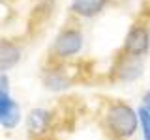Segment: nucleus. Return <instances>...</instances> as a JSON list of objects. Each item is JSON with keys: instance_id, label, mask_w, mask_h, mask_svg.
Masks as SVG:
<instances>
[{"instance_id": "f257e3e1", "label": "nucleus", "mask_w": 150, "mask_h": 140, "mask_svg": "<svg viewBox=\"0 0 150 140\" xmlns=\"http://www.w3.org/2000/svg\"><path fill=\"white\" fill-rule=\"evenodd\" d=\"M105 125L115 138L126 140L135 134V131L139 127V116L126 103H112L107 108Z\"/></svg>"}, {"instance_id": "f03ea898", "label": "nucleus", "mask_w": 150, "mask_h": 140, "mask_svg": "<svg viewBox=\"0 0 150 140\" xmlns=\"http://www.w3.org/2000/svg\"><path fill=\"white\" fill-rule=\"evenodd\" d=\"M150 49V32L146 26L135 24L129 28L128 36L124 41V52L128 56H135L141 58L143 54H146Z\"/></svg>"}, {"instance_id": "7ed1b4c3", "label": "nucleus", "mask_w": 150, "mask_h": 140, "mask_svg": "<svg viewBox=\"0 0 150 140\" xmlns=\"http://www.w3.org/2000/svg\"><path fill=\"white\" fill-rule=\"evenodd\" d=\"M81 49H83V34L75 28H66L54 39V52L60 58L75 56Z\"/></svg>"}, {"instance_id": "20e7f679", "label": "nucleus", "mask_w": 150, "mask_h": 140, "mask_svg": "<svg viewBox=\"0 0 150 140\" xmlns=\"http://www.w3.org/2000/svg\"><path fill=\"white\" fill-rule=\"evenodd\" d=\"M21 121V106L9 93H0V125L4 129H15Z\"/></svg>"}, {"instance_id": "39448f33", "label": "nucleus", "mask_w": 150, "mask_h": 140, "mask_svg": "<svg viewBox=\"0 0 150 140\" xmlns=\"http://www.w3.org/2000/svg\"><path fill=\"white\" fill-rule=\"evenodd\" d=\"M21 60V49L11 41H0V73L15 67Z\"/></svg>"}, {"instance_id": "423d86ee", "label": "nucleus", "mask_w": 150, "mask_h": 140, "mask_svg": "<svg viewBox=\"0 0 150 140\" xmlns=\"http://www.w3.org/2000/svg\"><path fill=\"white\" fill-rule=\"evenodd\" d=\"M109 0H71V11L79 17L90 19L103 11Z\"/></svg>"}, {"instance_id": "0eeeda50", "label": "nucleus", "mask_w": 150, "mask_h": 140, "mask_svg": "<svg viewBox=\"0 0 150 140\" xmlns=\"http://www.w3.org/2000/svg\"><path fill=\"white\" fill-rule=\"evenodd\" d=\"M49 121H51V114L45 108H34V110H30V114H28L26 125H28V131H30V133L41 134V133L47 131V127H49Z\"/></svg>"}, {"instance_id": "6e6552de", "label": "nucleus", "mask_w": 150, "mask_h": 140, "mask_svg": "<svg viewBox=\"0 0 150 140\" xmlns=\"http://www.w3.org/2000/svg\"><path fill=\"white\" fill-rule=\"evenodd\" d=\"M141 69H143V65H141L139 58L126 54L124 64L118 67V77L122 78V80H135V78L141 75Z\"/></svg>"}, {"instance_id": "1a4fd4ad", "label": "nucleus", "mask_w": 150, "mask_h": 140, "mask_svg": "<svg viewBox=\"0 0 150 140\" xmlns=\"http://www.w3.org/2000/svg\"><path fill=\"white\" fill-rule=\"evenodd\" d=\"M45 84H47V88H51V90H64V88H68V78L64 77L62 73H49L45 77Z\"/></svg>"}, {"instance_id": "9d476101", "label": "nucleus", "mask_w": 150, "mask_h": 140, "mask_svg": "<svg viewBox=\"0 0 150 140\" xmlns=\"http://www.w3.org/2000/svg\"><path fill=\"white\" fill-rule=\"evenodd\" d=\"M137 116H139V125H141V131H143V140H150V114L144 106H141L137 110Z\"/></svg>"}, {"instance_id": "9b49d317", "label": "nucleus", "mask_w": 150, "mask_h": 140, "mask_svg": "<svg viewBox=\"0 0 150 140\" xmlns=\"http://www.w3.org/2000/svg\"><path fill=\"white\" fill-rule=\"evenodd\" d=\"M0 93H9V78L6 73H0Z\"/></svg>"}, {"instance_id": "f8f14e48", "label": "nucleus", "mask_w": 150, "mask_h": 140, "mask_svg": "<svg viewBox=\"0 0 150 140\" xmlns=\"http://www.w3.org/2000/svg\"><path fill=\"white\" fill-rule=\"evenodd\" d=\"M143 106L148 110V114H150V90L144 93V97H143Z\"/></svg>"}]
</instances>
